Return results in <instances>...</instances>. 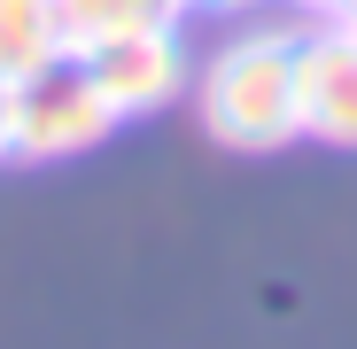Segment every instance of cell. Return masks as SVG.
<instances>
[{"label": "cell", "instance_id": "10", "mask_svg": "<svg viewBox=\"0 0 357 349\" xmlns=\"http://www.w3.org/2000/svg\"><path fill=\"white\" fill-rule=\"evenodd\" d=\"M303 8H334V0H303Z\"/></svg>", "mask_w": 357, "mask_h": 349}, {"label": "cell", "instance_id": "8", "mask_svg": "<svg viewBox=\"0 0 357 349\" xmlns=\"http://www.w3.org/2000/svg\"><path fill=\"white\" fill-rule=\"evenodd\" d=\"M8 101H16V78L0 70V155H8Z\"/></svg>", "mask_w": 357, "mask_h": 349}, {"label": "cell", "instance_id": "4", "mask_svg": "<svg viewBox=\"0 0 357 349\" xmlns=\"http://www.w3.org/2000/svg\"><path fill=\"white\" fill-rule=\"evenodd\" d=\"M295 116L303 140L357 148V31L326 16V31L295 39Z\"/></svg>", "mask_w": 357, "mask_h": 349}, {"label": "cell", "instance_id": "1", "mask_svg": "<svg viewBox=\"0 0 357 349\" xmlns=\"http://www.w3.org/2000/svg\"><path fill=\"white\" fill-rule=\"evenodd\" d=\"M187 93L202 109V132L233 155H272L287 140H303V116H295V39L287 31L225 39L195 70Z\"/></svg>", "mask_w": 357, "mask_h": 349}, {"label": "cell", "instance_id": "6", "mask_svg": "<svg viewBox=\"0 0 357 349\" xmlns=\"http://www.w3.org/2000/svg\"><path fill=\"white\" fill-rule=\"evenodd\" d=\"M63 63V31H54V0H0V70L31 78Z\"/></svg>", "mask_w": 357, "mask_h": 349}, {"label": "cell", "instance_id": "5", "mask_svg": "<svg viewBox=\"0 0 357 349\" xmlns=\"http://www.w3.org/2000/svg\"><path fill=\"white\" fill-rule=\"evenodd\" d=\"M187 0H54V31H63V54H86L125 39V31H155V24H178Z\"/></svg>", "mask_w": 357, "mask_h": 349}, {"label": "cell", "instance_id": "7", "mask_svg": "<svg viewBox=\"0 0 357 349\" xmlns=\"http://www.w3.org/2000/svg\"><path fill=\"white\" fill-rule=\"evenodd\" d=\"M187 8H202V16H249V8H264V0H187Z\"/></svg>", "mask_w": 357, "mask_h": 349}, {"label": "cell", "instance_id": "3", "mask_svg": "<svg viewBox=\"0 0 357 349\" xmlns=\"http://www.w3.org/2000/svg\"><path fill=\"white\" fill-rule=\"evenodd\" d=\"M93 86L109 93L116 116H155L171 109L178 93L195 86V63H187V39H178V24H155V31H125L86 54Z\"/></svg>", "mask_w": 357, "mask_h": 349}, {"label": "cell", "instance_id": "9", "mask_svg": "<svg viewBox=\"0 0 357 349\" xmlns=\"http://www.w3.org/2000/svg\"><path fill=\"white\" fill-rule=\"evenodd\" d=\"M326 16H334V24H349V31H357V0H334V8H326Z\"/></svg>", "mask_w": 357, "mask_h": 349}, {"label": "cell", "instance_id": "2", "mask_svg": "<svg viewBox=\"0 0 357 349\" xmlns=\"http://www.w3.org/2000/svg\"><path fill=\"white\" fill-rule=\"evenodd\" d=\"M125 116L109 109V93L93 86V70L78 54L47 63L31 78H16V101H8V155L16 163H54V155H86L101 148Z\"/></svg>", "mask_w": 357, "mask_h": 349}]
</instances>
